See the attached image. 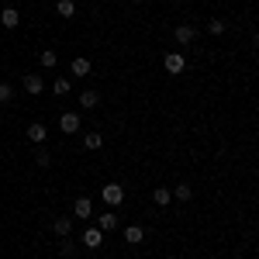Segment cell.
<instances>
[{"label":"cell","instance_id":"cell-19","mask_svg":"<svg viewBox=\"0 0 259 259\" xmlns=\"http://www.w3.org/2000/svg\"><path fill=\"white\" fill-rule=\"evenodd\" d=\"M173 197H177V200H190V197H194V190H190L187 183H180V187H173Z\"/></svg>","mask_w":259,"mask_h":259},{"label":"cell","instance_id":"cell-15","mask_svg":"<svg viewBox=\"0 0 259 259\" xmlns=\"http://www.w3.org/2000/svg\"><path fill=\"white\" fill-rule=\"evenodd\" d=\"M118 228V214H100V232L107 235V232H114Z\"/></svg>","mask_w":259,"mask_h":259},{"label":"cell","instance_id":"cell-3","mask_svg":"<svg viewBox=\"0 0 259 259\" xmlns=\"http://www.w3.org/2000/svg\"><path fill=\"white\" fill-rule=\"evenodd\" d=\"M173 38H177L180 45H194V38H197V28H194V24H177Z\"/></svg>","mask_w":259,"mask_h":259},{"label":"cell","instance_id":"cell-18","mask_svg":"<svg viewBox=\"0 0 259 259\" xmlns=\"http://www.w3.org/2000/svg\"><path fill=\"white\" fill-rule=\"evenodd\" d=\"M76 14V4L73 0H59V18H73Z\"/></svg>","mask_w":259,"mask_h":259},{"label":"cell","instance_id":"cell-10","mask_svg":"<svg viewBox=\"0 0 259 259\" xmlns=\"http://www.w3.org/2000/svg\"><path fill=\"white\" fill-rule=\"evenodd\" d=\"M97 104H100V94H97V90H83V94H80V107H87V111H94Z\"/></svg>","mask_w":259,"mask_h":259},{"label":"cell","instance_id":"cell-9","mask_svg":"<svg viewBox=\"0 0 259 259\" xmlns=\"http://www.w3.org/2000/svg\"><path fill=\"white\" fill-rule=\"evenodd\" d=\"M152 200H156V207H166V204L173 200V190H169V187H156V190H152Z\"/></svg>","mask_w":259,"mask_h":259},{"label":"cell","instance_id":"cell-23","mask_svg":"<svg viewBox=\"0 0 259 259\" xmlns=\"http://www.w3.org/2000/svg\"><path fill=\"white\" fill-rule=\"evenodd\" d=\"M35 162H38L41 169H45V166H49L52 159H49V152H45V149H38V152H35Z\"/></svg>","mask_w":259,"mask_h":259},{"label":"cell","instance_id":"cell-20","mask_svg":"<svg viewBox=\"0 0 259 259\" xmlns=\"http://www.w3.org/2000/svg\"><path fill=\"white\" fill-rule=\"evenodd\" d=\"M69 87H73V83L66 80V76H59V80L52 83V90H56V94H59V97H62V94H69Z\"/></svg>","mask_w":259,"mask_h":259},{"label":"cell","instance_id":"cell-17","mask_svg":"<svg viewBox=\"0 0 259 259\" xmlns=\"http://www.w3.org/2000/svg\"><path fill=\"white\" fill-rule=\"evenodd\" d=\"M87 73H90V59H73V76H87Z\"/></svg>","mask_w":259,"mask_h":259},{"label":"cell","instance_id":"cell-6","mask_svg":"<svg viewBox=\"0 0 259 259\" xmlns=\"http://www.w3.org/2000/svg\"><path fill=\"white\" fill-rule=\"evenodd\" d=\"M24 90H28L31 97H38L41 90H45V80H41L38 73H24Z\"/></svg>","mask_w":259,"mask_h":259},{"label":"cell","instance_id":"cell-24","mask_svg":"<svg viewBox=\"0 0 259 259\" xmlns=\"http://www.w3.org/2000/svg\"><path fill=\"white\" fill-rule=\"evenodd\" d=\"M59 252H62V256H73V252H76V242H62Z\"/></svg>","mask_w":259,"mask_h":259},{"label":"cell","instance_id":"cell-1","mask_svg":"<svg viewBox=\"0 0 259 259\" xmlns=\"http://www.w3.org/2000/svg\"><path fill=\"white\" fill-rule=\"evenodd\" d=\"M100 200L111 204V207H118L121 200H124V187H121V183H107V187H100Z\"/></svg>","mask_w":259,"mask_h":259},{"label":"cell","instance_id":"cell-16","mask_svg":"<svg viewBox=\"0 0 259 259\" xmlns=\"http://www.w3.org/2000/svg\"><path fill=\"white\" fill-rule=\"evenodd\" d=\"M38 62H41V66H45V69H56V62H59V56H56L52 49H45V52H41V56H38Z\"/></svg>","mask_w":259,"mask_h":259},{"label":"cell","instance_id":"cell-13","mask_svg":"<svg viewBox=\"0 0 259 259\" xmlns=\"http://www.w3.org/2000/svg\"><path fill=\"white\" fill-rule=\"evenodd\" d=\"M28 139L35 142V145H41V142H45V124H41V121H35V124H28Z\"/></svg>","mask_w":259,"mask_h":259},{"label":"cell","instance_id":"cell-8","mask_svg":"<svg viewBox=\"0 0 259 259\" xmlns=\"http://www.w3.org/2000/svg\"><path fill=\"white\" fill-rule=\"evenodd\" d=\"M83 245H87V249H100V245H104V232H100V228H87V232H83Z\"/></svg>","mask_w":259,"mask_h":259},{"label":"cell","instance_id":"cell-4","mask_svg":"<svg viewBox=\"0 0 259 259\" xmlns=\"http://www.w3.org/2000/svg\"><path fill=\"white\" fill-rule=\"evenodd\" d=\"M73 218H94V200L90 197H76V204H73Z\"/></svg>","mask_w":259,"mask_h":259},{"label":"cell","instance_id":"cell-2","mask_svg":"<svg viewBox=\"0 0 259 259\" xmlns=\"http://www.w3.org/2000/svg\"><path fill=\"white\" fill-rule=\"evenodd\" d=\"M162 66H166L169 76H180V73L187 69V59H183V52H169V56L162 59Z\"/></svg>","mask_w":259,"mask_h":259},{"label":"cell","instance_id":"cell-5","mask_svg":"<svg viewBox=\"0 0 259 259\" xmlns=\"http://www.w3.org/2000/svg\"><path fill=\"white\" fill-rule=\"evenodd\" d=\"M80 124H83V121H80V114H73V111H66V114L59 118V128L66 132V135H73V132H80Z\"/></svg>","mask_w":259,"mask_h":259},{"label":"cell","instance_id":"cell-21","mask_svg":"<svg viewBox=\"0 0 259 259\" xmlns=\"http://www.w3.org/2000/svg\"><path fill=\"white\" fill-rule=\"evenodd\" d=\"M7 100H14V87L11 83H0V104H7Z\"/></svg>","mask_w":259,"mask_h":259},{"label":"cell","instance_id":"cell-11","mask_svg":"<svg viewBox=\"0 0 259 259\" xmlns=\"http://www.w3.org/2000/svg\"><path fill=\"white\" fill-rule=\"evenodd\" d=\"M18 11H14V7H4V11H0V24H4V28H18Z\"/></svg>","mask_w":259,"mask_h":259},{"label":"cell","instance_id":"cell-12","mask_svg":"<svg viewBox=\"0 0 259 259\" xmlns=\"http://www.w3.org/2000/svg\"><path fill=\"white\" fill-rule=\"evenodd\" d=\"M142 239H145V228H139V225H128V228H124V242H132V245H139Z\"/></svg>","mask_w":259,"mask_h":259},{"label":"cell","instance_id":"cell-7","mask_svg":"<svg viewBox=\"0 0 259 259\" xmlns=\"http://www.w3.org/2000/svg\"><path fill=\"white\" fill-rule=\"evenodd\" d=\"M52 232H56L59 239H66V235L73 232V218H69V214H59V218L52 221Z\"/></svg>","mask_w":259,"mask_h":259},{"label":"cell","instance_id":"cell-22","mask_svg":"<svg viewBox=\"0 0 259 259\" xmlns=\"http://www.w3.org/2000/svg\"><path fill=\"white\" fill-rule=\"evenodd\" d=\"M225 28H228L225 21H211V24H207V31H211V35H225Z\"/></svg>","mask_w":259,"mask_h":259},{"label":"cell","instance_id":"cell-14","mask_svg":"<svg viewBox=\"0 0 259 259\" xmlns=\"http://www.w3.org/2000/svg\"><path fill=\"white\" fill-rule=\"evenodd\" d=\"M83 145H87V149H100V145H104V135H100V132H87V135H83Z\"/></svg>","mask_w":259,"mask_h":259}]
</instances>
